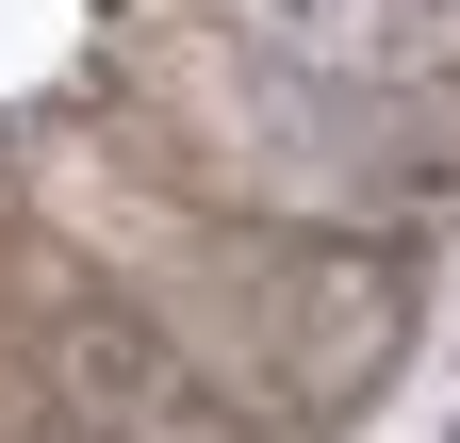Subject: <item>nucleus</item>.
Here are the masks:
<instances>
[{"label": "nucleus", "instance_id": "nucleus-1", "mask_svg": "<svg viewBox=\"0 0 460 443\" xmlns=\"http://www.w3.org/2000/svg\"><path fill=\"white\" fill-rule=\"evenodd\" d=\"M49 361H66L83 427H115V443H230V427H214V395L164 361V328H148V312H99V296H66Z\"/></svg>", "mask_w": 460, "mask_h": 443}]
</instances>
